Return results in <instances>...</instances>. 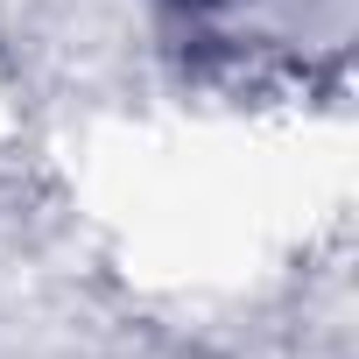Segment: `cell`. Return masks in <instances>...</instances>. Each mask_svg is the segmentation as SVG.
Here are the masks:
<instances>
[{
  "mask_svg": "<svg viewBox=\"0 0 359 359\" xmlns=\"http://www.w3.org/2000/svg\"><path fill=\"white\" fill-rule=\"evenodd\" d=\"M176 8H219V0H176Z\"/></svg>",
  "mask_w": 359,
  "mask_h": 359,
  "instance_id": "1",
  "label": "cell"
}]
</instances>
